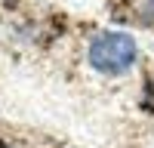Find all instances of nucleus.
<instances>
[{"label":"nucleus","mask_w":154,"mask_h":148,"mask_svg":"<svg viewBox=\"0 0 154 148\" xmlns=\"http://www.w3.org/2000/svg\"><path fill=\"white\" fill-rule=\"evenodd\" d=\"M86 59L93 65V71H99V74H108V77L126 74L139 59V43L126 31H99L89 40Z\"/></svg>","instance_id":"1"}]
</instances>
